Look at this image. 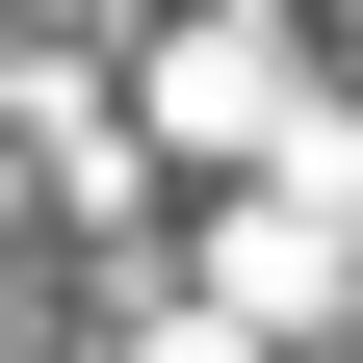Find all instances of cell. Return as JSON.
Returning <instances> with one entry per match:
<instances>
[{
  "instance_id": "6da1fadb",
  "label": "cell",
  "mask_w": 363,
  "mask_h": 363,
  "mask_svg": "<svg viewBox=\"0 0 363 363\" xmlns=\"http://www.w3.org/2000/svg\"><path fill=\"white\" fill-rule=\"evenodd\" d=\"M208 311H259V337H311V311H363V234H337V208L286 182V208H234V259H208Z\"/></svg>"
},
{
  "instance_id": "7a4b0ae2",
  "label": "cell",
  "mask_w": 363,
  "mask_h": 363,
  "mask_svg": "<svg viewBox=\"0 0 363 363\" xmlns=\"http://www.w3.org/2000/svg\"><path fill=\"white\" fill-rule=\"evenodd\" d=\"M130 363H259V311H156V337H130Z\"/></svg>"
}]
</instances>
